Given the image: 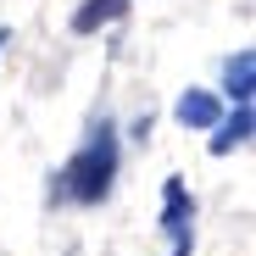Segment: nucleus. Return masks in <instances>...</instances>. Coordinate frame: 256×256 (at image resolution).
Wrapping results in <instances>:
<instances>
[{"label": "nucleus", "mask_w": 256, "mask_h": 256, "mask_svg": "<svg viewBox=\"0 0 256 256\" xmlns=\"http://www.w3.org/2000/svg\"><path fill=\"white\" fill-rule=\"evenodd\" d=\"M173 117L184 122V128H212L223 117V100L212 95V90H190V95H178V106H173Z\"/></svg>", "instance_id": "4"}, {"label": "nucleus", "mask_w": 256, "mask_h": 256, "mask_svg": "<svg viewBox=\"0 0 256 256\" xmlns=\"http://www.w3.org/2000/svg\"><path fill=\"white\" fill-rule=\"evenodd\" d=\"M212 128H218V134H212V156L240 150V145L250 140V106H234V117H218Z\"/></svg>", "instance_id": "5"}, {"label": "nucleus", "mask_w": 256, "mask_h": 256, "mask_svg": "<svg viewBox=\"0 0 256 256\" xmlns=\"http://www.w3.org/2000/svg\"><path fill=\"white\" fill-rule=\"evenodd\" d=\"M6 39H12V28H0V50H6Z\"/></svg>", "instance_id": "8"}, {"label": "nucleus", "mask_w": 256, "mask_h": 256, "mask_svg": "<svg viewBox=\"0 0 256 256\" xmlns=\"http://www.w3.org/2000/svg\"><path fill=\"white\" fill-rule=\"evenodd\" d=\"M122 12H128V0H84V6L72 12V34H95V28L117 22Z\"/></svg>", "instance_id": "6"}, {"label": "nucleus", "mask_w": 256, "mask_h": 256, "mask_svg": "<svg viewBox=\"0 0 256 256\" xmlns=\"http://www.w3.org/2000/svg\"><path fill=\"white\" fill-rule=\"evenodd\" d=\"M173 256H190V240H178V245H173Z\"/></svg>", "instance_id": "7"}, {"label": "nucleus", "mask_w": 256, "mask_h": 256, "mask_svg": "<svg viewBox=\"0 0 256 256\" xmlns=\"http://www.w3.org/2000/svg\"><path fill=\"white\" fill-rule=\"evenodd\" d=\"M190 223H195V200H190L184 178H167L162 184V234L178 245V240H190Z\"/></svg>", "instance_id": "2"}, {"label": "nucleus", "mask_w": 256, "mask_h": 256, "mask_svg": "<svg viewBox=\"0 0 256 256\" xmlns=\"http://www.w3.org/2000/svg\"><path fill=\"white\" fill-rule=\"evenodd\" d=\"M223 90H228L234 106H250V90H256V56L250 50H234L223 62Z\"/></svg>", "instance_id": "3"}, {"label": "nucleus", "mask_w": 256, "mask_h": 256, "mask_svg": "<svg viewBox=\"0 0 256 256\" xmlns=\"http://www.w3.org/2000/svg\"><path fill=\"white\" fill-rule=\"evenodd\" d=\"M117 162H122V140H117V122L100 117L90 128V140L78 145V156L50 178V200H78V206H95L112 195V178H117Z\"/></svg>", "instance_id": "1"}]
</instances>
